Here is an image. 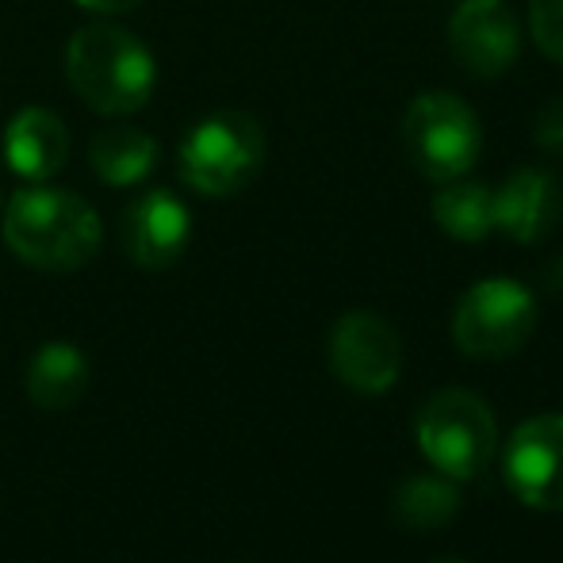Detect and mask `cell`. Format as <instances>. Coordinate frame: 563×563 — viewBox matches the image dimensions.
<instances>
[{
  "label": "cell",
  "instance_id": "30bf717a",
  "mask_svg": "<svg viewBox=\"0 0 563 563\" xmlns=\"http://www.w3.org/2000/svg\"><path fill=\"white\" fill-rule=\"evenodd\" d=\"M119 242L139 268H169L192 242V216L173 192L150 188L126 203Z\"/></svg>",
  "mask_w": 563,
  "mask_h": 563
},
{
  "label": "cell",
  "instance_id": "6da1fadb",
  "mask_svg": "<svg viewBox=\"0 0 563 563\" xmlns=\"http://www.w3.org/2000/svg\"><path fill=\"white\" fill-rule=\"evenodd\" d=\"M4 242L23 265L43 273H74L97 257L100 216L85 196L35 180L8 200Z\"/></svg>",
  "mask_w": 563,
  "mask_h": 563
},
{
  "label": "cell",
  "instance_id": "9a60e30c",
  "mask_svg": "<svg viewBox=\"0 0 563 563\" xmlns=\"http://www.w3.org/2000/svg\"><path fill=\"white\" fill-rule=\"evenodd\" d=\"M433 223L456 242H483L495 230V192L483 180H445L433 196Z\"/></svg>",
  "mask_w": 563,
  "mask_h": 563
},
{
  "label": "cell",
  "instance_id": "3957f363",
  "mask_svg": "<svg viewBox=\"0 0 563 563\" xmlns=\"http://www.w3.org/2000/svg\"><path fill=\"white\" fill-rule=\"evenodd\" d=\"M415 438L433 472L467 483L490 467L498 452V422L490 407L467 387H441L422 402Z\"/></svg>",
  "mask_w": 563,
  "mask_h": 563
},
{
  "label": "cell",
  "instance_id": "5bb4252c",
  "mask_svg": "<svg viewBox=\"0 0 563 563\" xmlns=\"http://www.w3.org/2000/svg\"><path fill=\"white\" fill-rule=\"evenodd\" d=\"M92 173L112 188H131L154 173L157 142L139 126H108L92 139L89 150Z\"/></svg>",
  "mask_w": 563,
  "mask_h": 563
},
{
  "label": "cell",
  "instance_id": "8992f818",
  "mask_svg": "<svg viewBox=\"0 0 563 563\" xmlns=\"http://www.w3.org/2000/svg\"><path fill=\"white\" fill-rule=\"evenodd\" d=\"M402 146H407L415 169L445 185V180L472 173V165L479 162V115L452 92H422L410 100L407 115H402Z\"/></svg>",
  "mask_w": 563,
  "mask_h": 563
},
{
  "label": "cell",
  "instance_id": "ffe728a7",
  "mask_svg": "<svg viewBox=\"0 0 563 563\" xmlns=\"http://www.w3.org/2000/svg\"><path fill=\"white\" fill-rule=\"evenodd\" d=\"M433 563H467V560H433Z\"/></svg>",
  "mask_w": 563,
  "mask_h": 563
},
{
  "label": "cell",
  "instance_id": "ac0fdd59",
  "mask_svg": "<svg viewBox=\"0 0 563 563\" xmlns=\"http://www.w3.org/2000/svg\"><path fill=\"white\" fill-rule=\"evenodd\" d=\"M533 142L552 157H563V97H552L533 119Z\"/></svg>",
  "mask_w": 563,
  "mask_h": 563
},
{
  "label": "cell",
  "instance_id": "277c9868",
  "mask_svg": "<svg viewBox=\"0 0 563 563\" xmlns=\"http://www.w3.org/2000/svg\"><path fill=\"white\" fill-rule=\"evenodd\" d=\"M265 165V131L245 112H216L180 142V180L200 196H234Z\"/></svg>",
  "mask_w": 563,
  "mask_h": 563
},
{
  "label": "cell",
  "instance_id": "ba28073f",
  "mask_svg": "<svg viewBox=\"0 0 563 563\" xmlns=\"http://www.w3.org/2000/svg\"><path fill=\"white\" fill-rule=\"evenodd\" d=\"M506 487L521 506L544 514L563 510V415H537L514 430L503 452Z\"/></svg>",
  "mask_w": 563,
  "mask_h": 563
},
{
  "label": "cell",
  "instance_id": "e0dca14e",
  "mask_svg": "<svg viewBox=\"0 0 563 563\" xmlns=\"http://www.w3.org/2000/svg\"><path fill=\"white\" fill-rule=\"evenodd\" d=\"M529 35L544 58L563 66V0H529Z\"/></svg>",
  "mask_w": 563,
  "mask_h": 563
},
{
  "label": "cell",
  "instance_id": "7a4b0ae2",
  "mask_svg": "<svg viewBox=\"0 0 563 563\" xmlns=\"http://www.w3.org/2000/svg\"><path fill=\"white\" fill-rule=\"evenodd\" d=\"M66 77L77 97L100 115H131L146 108L157 85V66L134 35L112 23H92L69 38Z\"/></svg>",
  "mask_w": 563,
  "mask_h": 563
},
{
  "label": "cell",
  "instance_id": "52a82bcc",
  "mask_svg": "<svg viewBox=\"0 0 563 563\" xmlns=\"http://www.w3.org/2000/svg\"><path fill=\"white\" fill-rule=\"evenodd\" d=\"M330 368L349 391L387 395L399 384L402 341L387 319L372 311H345L330 330Z\"/></svg>",
  "mask_w": 563,
  "mask_h": 563
},
{
  "label": "cell",
  "instance_id": "7c38bea8",
  "mask_svg": "<svg viewBox=\"0 0 563 563\" xmlns=\"http://www.w3.org/2000/svg\"><path fill=\"white\" fill-rule=\"evenodd\" d=\"M4 157L15 177L23 180H46L66 165L69 157V134L54 112L46 108H27L8 123L4 131Z\"/></svg>",
  "mask_w": 563,
  "mask_h": 563
},
{
  "label": "cell",
  "instance_id": "4fadbf2b",
  "mask_svg": "<svg viewBox=\"0 0 563 563\" xmlns=\"http://www.w3.org/2000/svg\"><path fill=\"white\" fill-rule=\"evenodd\" d=\"M92 368L85 361V353L69 341H46L43 349H35L23 372V387H27V399L38 410H69L85 399L89 391Z\"/></svg>",
  "mask_w": 563,
  "mask_h": 563
},
{
  "label": "cell",
  "instance_id": "d6986e66",
  "mask_svg": "<svg viewBox=\"0 0 563 563\" xmlns=\"http://www.w3.org/2000/svg\"><path fill=\"white\" fill-rule=\"evenodd\" d=\"M81 8H89V12H108V15H115V12H131V8H139L142 0H77Z\"/></svg>",
  "mask_w": 563,
  "mask_h": 563
},
{
  "label": "cell",
  "instance_id": "2e32d148",
  "mask_svg": "<svg viewBox=\"0 0 563 563\" xmlns=\"http://www.w3.org/2000/svg\"><path fill=\"white\" fill-rule=\"evenodd\" d=\"M460 514L456 479L441 472L407 475L395 490V521L407 529H441Z\"/></svg>",
  "mask_w": 563,
  "mask_h": 563
},
{
  "label": "cell",
  "instance_id": "9c48e42d",
  "mask_svg": "<svg viewBox=\"0 0 563 563\" xmlns=\"http://www.w3.org/2000/svg\"><path fill=\"white\" fill-rule=\"evenodd\" d=\"M449 51L472 77H503L521 54L518 15L503 0H460L449 20Z\"/></svg>",
  "mask_w": 563,
  "mask_h": 563
},
{
  "label": "cell",
  "instance_id": "5b68a950",
  "mask_svg": "<svg viewBox=\"0 0 563 563\" xmlns=\"http://www.w3.org/2000/svg\"><path fill=\"white\" fill-rule=\"evenodd\" d=\"M537 330V296L521 280L490 276L460 296L452 311V341L472 361L514 356Z\"/></svg>",
  "mask_w": 563,
  "mask_h": 563
},
{
  "label": "cell",
  "instance_id": "8fae6325",
  "mask_svg": "<svg viewBox=\"0 0 563 563\" xmlns=\"http://www.w3.org/2000/svg\"><path fill=\"white\" fill-rule=\"evenodd\" d=\"M563 216V192L544 169H514L495 192V230L510 242L537 245L556 230Z\"/></svg>",
  "mask_w": 563,
  "mask_h": 563
}]
</instances>
